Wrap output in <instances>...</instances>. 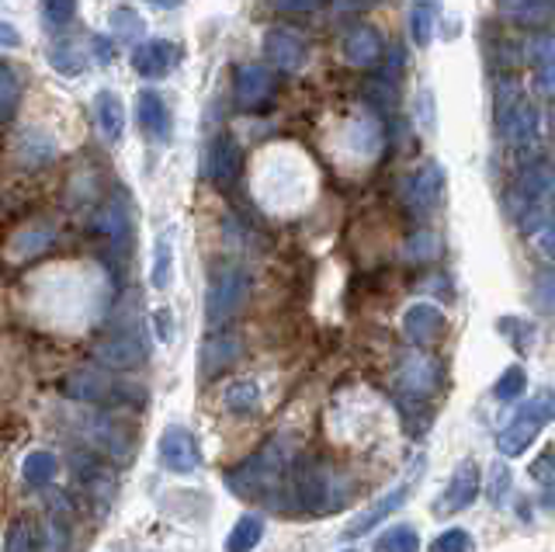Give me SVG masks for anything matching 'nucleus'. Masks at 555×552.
<instances>
[{"label": "nucleus", "mask_w": 555, "mask_h": 552, "mask_svg": "<svg viewBox=\"0 0 555 552\" xmlns=\"http://www.w3.org/2000/svg\"><path fill=\"white\" fill-rule=\"evenodd\" d=\"M42 14H46L49 25L66 28L77 14V0H42Z\"/></svg>", "instance_id": "a19ab883"}, {"label": "nucleus", "mask_w": 555, "mask_h": 552, "mask_svg": "<svg viewBox=\"0 0 555 552\" xmlns=\"http://www.w3.org/2000/svg\"><path fill=\"white\" fill-rule=\"evenodd\" d=\"M17 101H22V80H17L11 66L0 63V123H8L17 112Z\"/></svg>", "instance_id": "f704fd0d"}, {"label": "nucleus", "mask_w": 555, "mask_h": 552, "mask_svg": "<svg viewBox=\"0 0 555 552\" xmlns=\"http://www.w3.org/2000/svg\"><path fill=\"white\" fill-rule=\"evenodd\" d=\"M153 323H156V334H160V341H170V313H167V309H160V313L153 317Z\"/></svg>", "instance_id": "603ef678"}, {"label": "nucleus", "mask_w": 555, "mask_h": 552, "mask_svg": "<svg viewBox=\"0 0 555 552\" xmlns=\"http://www.w3.org/2000/svg\"><path fill=\"white\" fill-rule=\"evenodd\" d=\"M222 403L230 413H236V418H254L260 410V389L254 378H236V383L222 393Z\"/></svg>", "instance_id": "cd10ccee"}, {"label": "nucleus", "mask_w": 555, "mask_h": 552, "mask_svg": "<svg viewBox=\"0 0 555 552\" xmlns=\"http://www.w3.org/2000/svg\"><path fill=\"white\" fill-rule=\"evenodd\" d=\"M528 389V375H525V369L520 365H511L507 372L500 375V383L493 386V396L500 403H507V400H517L520 393Z\"/></svg>", "instance_id": "4c0bfd02"}, {"label": "nucleus", "mask_w": 555, "mask_h": 552, "mask_svg": "<svg viewBox=\"0 0 555 552\" xmlns=\"http://www.w3.org/2000/svg\"><path fill=\"white\" fill-rule=\"evenodd\" d=\"M156 462H160L167 473H195V470H202L198 438L191 435L188 427L170 424L160 435V441H156Z\"/></svg>", "instance_id": "1a4fd4ad"}, {"label": "nucleus", "mask_w": 555, "mask_h": 552, "mask_svg": "<svg viewBox=\"0 0 555 552\" xmlns=\"http://www.w3.org/2000/svg\"><path fill=\"white\" fill-rule=\"evenodd\" d=\"M17 143H22L17 146V157H22V164H28V167H39V164L56 157V143H52V136H46L39 129H28Z\"/></svg>", "instance_id": "7c9ffc66"}, {"label": "nucleus", "mask_w": 555, "mask_h": 552, "mask_svg": "<svg viewBox=\"0 0 555 552\" xmlns=\"http://www.w3.org/2000/svg\"><path fill=\"white\" fill-rule=\"evenodd\" d=\"M260 539H264V517L257 514H243L233 525L230 539H225V549L230 552H250Z\"/></svg>", "instance_id": "473e14b6"}, {"label": "nucleus", "mask_w": 555, "mask_h": 552, "mask_svg": "<svg viewBox=\"0 0 555 552\" xmlns=\"http://www.w3.org/2000/svg\"><path fill=\"white\" fill-rule=\"evenodd\" d=\"M83 438L91 441L94 448H101V452L115 455L118 462L132 459V441L126 438V431H121V427H118L115 421H108V418H87V424H83Z\"/></svg>", "instance_id": "412c9836"}, {"label": "nucleus", "mask_w": 555, "mask_h": 552, "mask_svg": "<svg viewBox=\"0 0 555 552\" xmlns=\"http://www.w3.org/2000/svg\"><path fill=\"white\" fill-rule=\"evenodd\" d=\"M0 46H4V49H17V46H22V31H17L11 22H0Z\"/></svg>", "instance_id": "8fccbe9b"}, {"label": "nucleus", "mask_w": 555, "mask_h": 552, "mask_svg": "<svg viewBox=\"0 0 555 552\" xmlns=\"http://www.w3.org/2000/svg\"><path fill=\"white\" fill-rule=\"evenodd\" d=\"M351 497V479L337 476L326 462L320 459H302L288 465V479H285V504L292 511H306V514H330L347 504Z\"/></svg>", "instance_id": "f03ea898"}, {"label": "nucleus", "mask_w": 555, "mask_h": 552, "mask_svg": "<svg viewBox=\"0 0 555 552\" xmlns=\"http://www.w3.org/2000/svg\"><path fill=\"white\" fill-rule=\"evenodd\" d=\"M347 143L358 153V157L372 161L375 153L382 150V126L375 118H354L351 126H347Z\"/></svg>", "instance_id": "bb28decb"}, {"label": "nucleus", "mask_w": 555, "mask_h": 552, "mask_svg": "<svg viewBox=\"0 0 555 552\" xmlns=\"http://www.w3.org/2000/svg\"><path fill=\"white\" fill-rule=\"evenodd\" d=\"M538 247H542V254L555 257V209H552V216L545 219V227L538 230Z\"/></svg>", "instance_id": "de8ad7c7"}, {"label": "nucleus", "mask_w": 555, "mask_h": 552, "mask_svg": "<svg viewBox=\"0 0 555 552\" xmlns=\"http://www.w3.org/2000/svg\"><path fill=\"white\" fill-rule=\"evenodd\" d=\"M135 115H139V129H143L153 143H167L170 132H173V118L167 101L156 94V91H139L135 101Z\"/></svg>", "instance_id": "a211bd4d"}, {"label": "nucleus", "mask_w": 555, "mask_h": 552, "mask_svg": "<svg viewBox=\"0 0 555 552\" xmlns=\"http://www.w3.org/2000/svg\"><path fill=\"white\" fill-rule=\"evenodd\" d=\"M438 251H441V240L434 236V233H427V230H421L406 244V257H410V261H430V257H438Z\"/></svg>", "instance_id": "ea45409f"}, {"label": "nucleus", "mask_w": 555, "mask_h": 552, "mask_svg": "<svg viewBox=\"0 0 555 552\" xmlns=\"http://www.w3.org/2000/svg\"><path fill=\"white\" fill-rule=\"evenodd\" d=\"M534 303L542 306V309H555V271H542L538 274V282H534Z\"/></svg>", "instance_id": "37998d69"}, {"label": "nucleus", "mask_w": 555, "mask_h": 552, "mask_svg": "<svg viewBox=\"0 0 555 552\" xmlns=\"http://www.w3.org/2000/svg\"><path fill=\"white\" fill-rule=\"evenodd\" d=\"M49 66L56 70L60 77H83L87 70V53L77 46V42H56L49 46Z\"/></svg>", "instance_id": "c85d7f7f"}, {"label": "nucleus", "mask_w": 555, "mask_h": 552, "mask_svg": "<svg viewBox=\"0 0 555 552\" xmlns=\"http://www.w3.org/2000/svg\"><path fill=\"white\" fill-rule=\"evenodd\" d=\"M150 4H156V8H181L184 0H150Z\"/></svg>", "instance_id": "5fc2aeb1"}, {"label": "nucleus", "mask_w": 555, "mask_h": 552, "mask_svg": "<svg viewBox=\"0 0 555 552\" xmlns=\"http://www.w3.org/2000/svg\"><path fill=\"white\" fill-rule=\"evenodd\" d=\"M94 126L104 143H118L126 132V105L115 91H98L94 94Z\"/></svg>", "instance_id": "5701e85b"}, {"label": "nucleus", "mask_w": 555, "mask_h": 552, "mask_svg": "<svg viewBox=\"0 0 555 552\" xmlns=\"http://www.w3.org/2000/svg\"><path fill=\"white\" fill-rule=\"evenodd\" d=\"M35 539H31V525L28 522H14L11 531H8V549L11 552H22V549H31Z\"/></svg>", "instance_id": "a18cd8bd"}, {"label": "nucleus", "mask_w": 555, "mask_h": 552, "mask_svg": "<svg viewBox=\"0 0 555 552\" xmlns=\"http://www.w3.org/2000/svg\"><path fill=\"white\" fill-rule=\"evenodd\" d=\"M260 49H264V60L282 74H299V70H306V63H309L306 39L292 36L288 28H268Z\"/></svg>", "instance_id": "f8f14e48"}, {"label": "nucleus", "mask_w": 555, "mask_h": 552, "mask_svg": "<svg viewBox=\"0 0 555 552\" xmlns=\"http://www.w3.org/2000/svg\"><path fill=\"white\" fill-rule=\"evenodd\" d=\"M94 230L104 236V240H112L115 247H126L129 244V236H132V213H129V202H126V195H115V198H108L98 209V216H94Z\"/></svg>", "instance_id": "6ab92c4d"}, {"label": "nucleus", "mask_w": 555, "mask_h": 552, "mask_svg": "<svg viewBox=\"0 0 555 552\" xmlns=\"http://www.w3.org/2000/svg\"><path fill=\"white\" fill-rule=\"evenodd\" d=\"M444 331V313L434 303H413L403 313V334L413 344H430Z\"/></svg>", "instance_id": "4be33fe9"}, {"label": "nucleus", "mask_w": 555, "mask_h": 552, "mask_svg": "<svg viewBox=\"0 0 555 552\" xmlns=\"http://www.w3.org/2000/svg\"><path fill=\"white\" fill-rule=\"evenodd\" d=\"M552 188H555V175L548 164H528L517 175V181L507 192V209L511 216L520 222L525 233H538L545 227V219L552 216Z\"/></svg>", "instance_id": "7ed1b4c3"}, {"label": "nucleus", "mask_w": 555, "mask_h": 552, "mask_svg": "<svg viewBox=\"0 0 555 552\" xmlns=\"http://www.w3.org/2000/svg\"><path fill=\"white\" fill-rule=\"evenodd\" d=\"M482 490V473H479V462L476 459H462L455 465V473H451L448 487L441 493V500L434 504V514L438 517H448V514H459L465 508L476 504V497Z\"/></svg>", "instance_id": "9d476101"}, {"label": "nucleus", "mask_w": 555, "mask_h": 552, "mask_svg": "<svg viewBox=\"0 0 555 552\" xmlns=\"http://www.w3.org/2000/svg\"><path fill=\"white\" fill-rule=\"evenodd\" d=\"M531 479L542 483V487H552L555 483V452L552 448H545V452L531 462Z\"/></svg>", "instance_id": "79ce46f5"}, {"label": "nucleus", "mask_w": 555, "mask_h": 552, "mask_svg": "<svg viewBox=\"0 0 555 552\" xmlns=\"http://www.w3.org/2000/svg\"><path fill=\"white\" fill-rule=\"evenodd\" d=\"M60 476V459L39 448V452H28L22 462V479L28 487H52V479Z\"/></svg>", "instance_id": "a878e982"}, {"label": "nucleus", "mask_w": 555, "mask_h": 552, "mask_svg": "<svg viewBox=\"0 0 555 552\" xmlns=\"http://www.w3.org/2000/svg\"><path fill=\"white\" fill-rule=\"evenodd\" d=\"M438 14H441V0H413L410 4V39L413 46L427 49L434 39V28H438Z\"/></svg>", "instance_id": "393cba45"}, {"label": "nucleus", "mask_w": 555, "mask_h": 552, "mask_svg": "<svg viewBox=\"0 0 555 552\" xmlns=\"http://www.w3.org/2000/svg\"><path fill=\"white\" fill-rule=\"evenodd\" d=\"M542 504H545V511H555V483H552V487H545Z\"/></svg>", "instance_id": "864d4df0"}, {"label": "nucleus", "mask_w": 555, "mask_h": 552, "mask_svg": "<svg viewBox=\"0 0 555 552\" xmlns=\"http://www.w3.org/2000/svg\"><path fill=\"white\" fill-rule=\"evenodd\" d=\"M507 490H511V470L503 462H496L493 465V479H490V500H493V504H500Z\"/></svg>", "instance_id": "49530a36"}, {"label": "nucleus", "mask_w": 555, "mask_h": 552, "mask_svg": "<svg viewBox=\"0 0 555 552\" xmlns=\"http://www.w3.org/2000/svg\"><path fill=\"white\" fill-rule=\"evenodd\" d=\"M382 36L375 28H369V25H358V28H351L344 36V42H340V53H344V63L347 66H358V70H369V66H375L378 60H382Z\"/></svg>", "instance_id": "aec40b11"}, {"label": "nucleus", "mask_w": 555, "mask_h": 552, "mask_svg": "<svg viewBox=\"0 0 555 552\" xmlns=\"http://www.w3.org/2000/svg\"><path fill=\"white\" fill-rule=\"evenodd\" d=\"M375 549L378 552H413V549H421V535H416L413 525H392L375 539Z\"/></svg>", "instance_id": "72a5a7b5"}, {"label": "nucleus", "mask_w": 555, "mask_h": 552, "mask_svg": "<svg viewBox=\"0 0 555 552\" xmlns=\"http://www.w3.org/2000/svg\"><path fill=\"white\" fill-rule=\"evenodd\" d=\"M150 282H153V288H160V292L170 288V282H173V233L156 236Z\"/></svg>", "instance_id": "2f4dec72"}, {"label": "nucleus", "mask_w": 555, "mask_h": 552, "mask_svg": "<svg viewBox=\"0 0 555 552\" xmlns=\"http://www.w3.org/2000/svg\"><path fill=\"white\" fill-rule=\"evenodd\" d=\"M552 421H555V389H538L528 403H520L514 410L507 427L500 431V438H496L500 455H507V459L525 455Z\"/></svg>", "instance_id": "39448f33"}, {"label": "nucleus", "mask_w": 555, "mask_h": 552, "mask_svg": "<svg viewBox=\"0 0 555 552\" xmlns=\"http://www.w3.org/2000/svg\"><path fill=\"white\" fill-rule=\"evenodd\" d=\"M243 170V150L233 136H216L212 143L205 150V178L219 184V188H230Z\"/></svg>", "instance_id": "4468645a"}, {"label": "nucleus", "mask_w": 555, "mask_h": 552, "mask_svg": "<svg viewBox=\"0 0 555 552\" xmlns=\"http://www.w3.org/2000/svg\"><path fill=\"white\" fill-rule=\"evenodd\" d=\"M94 56H98V63H104V66H108L112 63V56H115V46L112 42H104L101 36H94Z\"/></svg>", "instance_id": "3c124183"}, {"label": "nucleus", "mask_w": 555, "mask_h": 552, "mask_svg": "<svg viewBox=\"0 0 555 552\" xmlns=\"http://www.w3.org/2000/svg\"><path fill=\"white\" fill-rule=\"evenodd\" d=\"M233 84H236V105L243 112H260L274 94L271 70L260 63H240L233 70Z\"/></svg>", "instance_id": "ddd939ff"}, {"label": "nucleus", "mask_w": 555, "mask_h": 552, "mask_svg": "<svg viewBox=\"0 0 555 552\" xmlns=\"http://www.w3.org/2000/svg\"><path fill=\"white\" fill-rule=\"evenodd\" d=\"M94 361L104 369H132V365H143L146 361V344L135 331L126 334H112L94 344Z\"/></svg>", "instance_id": "dca6fc26"}, {"label": "nucleus", "mask_w": 555, "mask_h": 552, "mask_svg": "<svg viewBox=\"0 0 555 552\" xmlns=\"http://www.w3.org/2000/svg\"><path fill=\"white\" fill-rule=\"evenodd\" d=\"M496 126L503 132V140H507L511 146L517 150H528L531 143H538V126H542V115H538L534 101L528 94L517 98V105L496 118Z\"/></svg>", "instance_id": "2eb2a0df"}, {"label": "nucleus", "mask_w": 555, "mask_h": 552, "mask_svg": "<svg viewBox=\"0 0 555 552\" xmlns=\"http://www.w3.org/2000/svg\"><path fill=\"white\" fill-rule=\"evenodd\" d=\"M444 383L441 375V365L434 358H424V355H410L403 365H399L396 372V396H399V407H403L406 413L413 407H421L427 400H434L438 396Z\"/></svg>", "instance_id": "0eeeda50"}, {"label": "nucleus", "mask_w": 555, "mask_h": 552, "mask_svg": "<svg viewBox=\"0 0 555 552\" xmlns=\"http://www.w3.org/2000/svg\"><path fill=\"white\" fill-rule=\"evenodd\" d=\"M240 358V341L236 337H216L202 348V375H216L225 365H233Z\"/></svg>", "instance_id": "c756f323"}, {"label": "nucleus", "mask_w": 555, "mask_h": 552, "mask_svg": "<svg viewBox=\"0 0 555 552\" xmlns=\"http://www.w3.org/2000/svg\"><path fill=\"white\" fill-rule=\"evenodd\" d=\"M473 545H476L473 535H468L465 528H448V531H441L438 539L430 542L434 552H468Z\"/></svg>", "instance_id": "58836bf2"}, {"label": "nucleus", "mask_w": 555, "mask_h": 552, "mask_svg": "<svg viewBox=\"0 0 555 552\" xmlns=\"http://www.w3.org/2000/svg\"><path fill=\"white\" fill-rule=\"evenodd\" d=\"M60 393L66 400H77L87 407H115V403L143 400V389L121 383V378L112 375V369H104V365H87V369L66 372L60 378Z\"/></svg>", "instance_id": "20e7f679"}, {"label": "nucleus", "mask_w": 555, "mask_h": 552, "mask_svg": "<svg viewBox=\"0 0 555 552\" xmlns=\"http://www.w3.org/2000/svg\"><path fill=\"white\" fill-rule=\"evenodd\" d=\"M534 88L545 98H555V56L534 63Z\"/></svg>", "instance_id": "c03bdc74"}, {"label": "nucleus", "mask_w": 555, "mask_h": 552, "mask_svg": "<svg viewBox=\"0 0 555 552\" xmlns=\"http://www.w3.org/2000/svg\"><path fill=\"white\" fill-rule=\"evenodd\" d=\"M108 25H112V31L118 39H143V31H146V22H143V14L139 11H132V8H118V11H112V18H108Z\"/></svg>", "instance_id": "c9c22d12"}, {"label": "nucleus", "mask_w": 555, "mask_h": 552, "mask_svg": "<svg viewBox=\"0 0 555 552\" xmlns=\"http://www.w3.org/2000/svg\"><path fill=\"white\" fill-rule=\"evenodd\" d=\"M184 60V49L170 39H146L132 49V70L146 80H164L178 70V63Z\"/></svg>", "instance_id": "9b49d317"}, {"label": "nucleus", "mask_w": 555, "mask_h": 552, "mask_svg": "<svg viewBox=\"0 0 555 552\" xmlns=\"http://www.w3.org/2000/svg\"><path fill=\"white\" fill-rule=\"evenodd\" d=\"M496 326H500V334L507 337L520 355L531 351V344H534V326H531L528 320H520V317H503V320H496Z\"/></svg>", "instance_id": "e433bc0d"}, {"label": "nucleus", "mask_w": 555, "mask_h": 552, "mask_svg": "<svg viewBox=\"0 0 555 552\" xmlns=\"http://www.w3.org/2000/svg\"><path fill=\"white\" fill-rule=\"evenodd\" d=\"M52 240H56V230H52V222H39V227H25L22 233H14L8 254L14 261H31V257H39L52 247Z\"/></svg>", "instance_id": "b1692460"}, {"label": "nucleus", "mask_w": 555, "mask_h": 552, "mask_svg": "<svg viewBox=\"0 0 555 552\" xmlns=\"http://www.w3.org/2000/svg\"><path fill=\"white\" fill-rule=\"evenodd\" d=\"M444 198V167L438 161H427L413 170L403 184V202L413 216H430Z\"/></svg>", "instance_id": "6e6552de"}, {"label": "nucleus", "mask_w": 555, "mask_h": 552, "mask_svg": "<svg viewBox=\"0 0 555 552\" xmlns=\"http://www.w3.org/2000/svg\"><path fill=\"white\" fill-rule=\"evenodd\" d=\"M406 497H410V487H406V483H403V487H392L389 493H382L372 508H364L361 514H354L351 522H347V528H344V542H354V539H361V535L375 531L382 522H386L389 514H396L399 508L406 504Z\"/></svg>", "instance_id": "f3484780"}, {"label": "nucleus", "mask_w": 555, "mask_h": 552, "mask_svg": "<svg viewBox=\"0 0 555 552\" xmlns=\"http://www.w3.org/2000/svg\"><path fill=\"white\" fill-rule=\"evenodd\" d=\"M288 465H292L288 441L274 438L250 459H243L240 465H233V470H225V487H230V493L240 500H260L264 508L282 511Z\"/></svg>", "instance_id": "f257e3e1"}, {"label": "nucleus", "mask_w": 555, "mask_h": 552, "mask_svg": "<svg viewBox=\"0 0 555 552\" xmlns=\"http://www.w3.org/2000/svg\"><path fill=\"white\" fill-rule=\"evenodd\" d=\"M323 0H274V8L278 11H292V14H299V11H312V8H320Z\"/></svg>", "instance_id": "09e8293b"}, {"label": "nucleus", "mask_w": 555, "mask_h": 552, "mask_svg": "<svg viewBox=\"0 0 555 552\" xmlns=\"http://www.w3.org/2000/svg\"><path fill=\"white\" fill-rule=\"evenodd\" d=\"M250 296V274L243 265H222L212 271V282L205 288V320L208 326H225Z\"/></svg>", "instance_id": "423d86ee"}]
</instances>
